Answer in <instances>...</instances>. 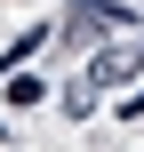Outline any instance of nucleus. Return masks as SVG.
<instances>
[{
  "label": "nucleus",
  "mask_w": 144,
  "mask_h": 152,
  "mask_svg": "<svg viewBox=\"0 0 144 152\" xmlns=\"http://www.w3.org/2000/svg\"><path fill=\"white\" fill-rule=\"evenodd\" d=\"M40 96H48V80H32V72L16 64V72H8V104H40Z\"/></svg>",
  "instance_id": "7ed1b4c3"
},
{
  "label": "nucleus",
  "mask_w": 144,
  "mask_h": 152,
  "mask_svg": "<svg viewBox=\"0 0 144 152\" xmlns=\"http://www.w3.org/2000/svg\"><path fill=\"white\" fill-rule=\"evenodd\" d=\"M64 112H72V120H88V112H96V88H88V80H72V88H64Z\"/></svg>",
  "instance_id": "20e7f679"
},
{
  "label": "nucleus",
  "mask_w": 144,
  "mask_h": 152,
  "mask_svg": "<svg viewBox=\"0 0 144 152\" xmlns=\"http://www.w3.org/2000/svg\"><path fill=\"white\" fill-rule=\"evenodd\" d=\"M112 24H128V8H112V0H72V8H64V40H80V48L104 40Z\"/></svg>",
  "instance_id": "f257e3e1"
},
{
  "label": "nucleus",
  "mask_w": 144,
  "mask_h": 152,
  "mask_svg": "<svg viewBox=\"0 0 144 152\" xmlns=\"http://www.w3.org/2000/svg\"><path fill=\"white\" fill-rule=\"evenodd\" d=\"M128 72H136V48H96V64H88L80 80H88V88H112V80H128Z\"/></svg>",
  "instance_id": "f03ea898"
}]
</instances>
